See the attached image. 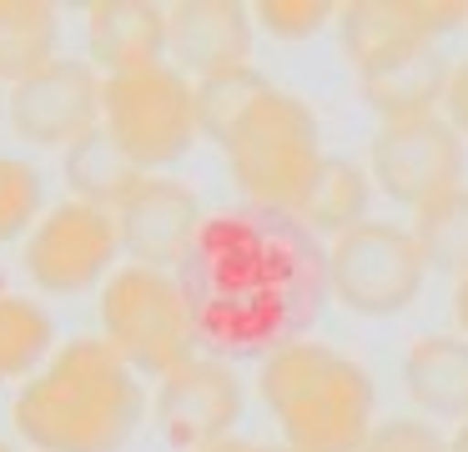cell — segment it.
Returning <instances> with one entry per match:
<instances>
[{
  "label": "cell",
  "instance_id": "cell-1",
  "mask_svg": "<svg viewBox=\"0 0 468 452\" xmlns=\"http://www.w3.org/2000/svg\"><path fill=\"white\" fill-rule=\"evenodd\" d=\"M197 347L222 362H262L303 342L327 307V241L262 206L207 211L176 261Z\"/></svg>",
  "mask_w": 468,
  "mask_h": 452
},
{
  "label": "cell",
  "instance_id": "cell-2",
  "mask_svg": "<svg viewBox=\"0 0 468 452\" xmlns=\"http://www.w3.org/2000/svg\"><path fill=\"white\" fill-rule=\"evenodd\" d=\"M146 382L112 342L66 337L36 377L21 382L11 422L36 452H122L146 422Z\"/></svg>",
  "mask_w": 468,
  "mask_h": 452
},
{
  "label": "cell",
  "instance_id": "cell-3",
  "mask_svg": "<svg viewBox=\"0 0 468 452\" xmlns=\"http://www.w3.org/2000/svg\"><path fill=\"white\" fill-rule=\"evenodd\" d=\"M257 397L292 452H363L378 427L373 372L317 337L257 362Z\"/></svg>",
  "mask_w": 468,
  "mask_h": 452
},
{
  "label": "cell",
  "instance_id": "cell-4",
  "mask_svg": "<svg viewBox=\"0 0 468 452\" xmlns=\"http://www.w3.org/2000/svg\"><path fill=\"white\" fill-rule=\"evenodd\" d=\"M222 156L237 191H242V206L297 216L327 161L317 110L303 96L272 86L252 106V116L237 126V136L222 146Z\"/></svg>",
  "mask_w": 468,
  "mask_h": 452
},
{
  "label": "cell",
  "instance_id": "cell-5",
  "mask_svg": "<svg viewBox=\"0 0 468 452\" xmlns=\"http://www.w3.org/2000/svg\"><path fill=\"white\" fill-rule=\"evenodd\" d=\"M96 311H101V337L142 377H166L172 367L202 352L182 277L166 267H142V261L116 267L112 281L101 287Z\"/></svg>",
  "mask_w": 468,
  "mask_h": 452
},
{
  "label": "cell",
  "instance_id": "cell-6",
  "mask_svg": "<svg viewBox=\"0 0 468 452\" xmlns=\"http://www.w3.org/2000/svg\"><path fill=\"white\" fill-rule=\"evenodd\" d=\"M101 131L126 151V161L142 176H166L176 161H186V151L202 136L192 106V80L172 60L106 76Z\"/></svg>",
  "mask_w": 468,
  "mask_h": 452
},
{
  "label": "cell",
  "instance_id": "cell-7",
  "mask_svg": "<svg viewBox=\"0 0 468 452\" xmlns=\"http://www.w3.org/2000/svg\"><path fill=\"white\" fill-rule=\"evenodd\" d=\"M428 261L413 226L403 221H357L327 241V291L353 317H398L423 297Z\"/></svg>",
  "mask_w": 468,
  "mask_h": 452
},
{
  "label": "cell",
  "instance_id": "cell-8",
  "mask_svg": "<svg viewBox=\"0 0 468 452\" xmlns=\"http://www.w3.org/2000/svg\"><path fill=\"white\" fill-rule=\"evenodd\" d=\"M122 231L116 216L101 206L66 196L61 206H46L36 231L21 241V267L36 291L46 297H86L112 281L122 267Z\"/></svg>",
  "mask_w": 468,
  "mask_h": 452
},
{
  "label": "cell",
  "instance_id": "cell-9",
  "mask_svg": "<svg viewBox=\"0 0 468 452\" xmlns=\"http://www.w3.org/2000/svg\"><path fill=\"white\" fill-rule=\"evenodd\" d=\"M367 176L388 201L423 211L468 181V141L453 131L443 110L408 121H378L367 141Z\"/></svg>",
  "mask_w": 468,
  "mask_h": 452
},
{
  "label": "cell",
  "instance_id": "cell-10",
  "mask_svg": "<svg viewBox=\"0 0 468 452\" xmlns=\"http://www.w3.org/2000/svg\"><path fill=\"white\" fill-rule=\"evenodd\" d=\"M448 30H468V0H347L337 5V46L353 76H373L433 50Z\"/></svg>",
  "mask_w": 468,
  "mask_h": 452
},
{
  "label": "cell",
  "instance_id": "cell-11",
  "mask_svg": "<svg viewBox=\"0 0 468 452\" xmlns=\"http://www.w3.org/2000/svg\"><path fill=\"white\" fill-rule=\"evenodd\" d=\"M101 100L106 76L91 60L61 56L46 70L26 76L21 86L5 90V121L26 146L41 151H71L91 131H101Z\"/></svg>",
  "mask_w": 468,
  "mask_h": 452
},
{
  "label": "cell",
  "instance_id": "cell-12",
  "mask_svg": "<svg viewBox=\"0 0 468 452\" xmlns=\"http://www.w3.org/2000/svg\"><path fill=\"white\" fill-rule=\"evenodd\" d=\"M242 407H247L242 377L232 372V362L212 357V352L186 357L182 367L156 377L152 392V422L176 452H207L217 442L237 437Z\"/></svg>",
  "mask_w": 468,
  "mask_h": 452
},
{
  "label": "cell",
  "instance_id": "cell-13",
  "mask_svg": "<svg viewBox=\"0 0 468 452\" xmlns=\"http://www.w3.org/2000/svg\"><path fill=\"white\" fill-rule=\"evenodd\" d=\"M112 216H116V231H122L126 257L142 261V267L176 271V261L186 257L207 211L197 201V191L166 171V176H142Z\"/></svg>",
  "mask_w": 468,
  "mask_h": 452
},
{
  "label": "cell",
  "instance_id": "cell-14",
  "mask_svg": "<svg viewBox=\"0 0 468 452\" xmlns=\"http://www.w3.org/2000/svg\"><path fill=\"white\" fill-rule=\"evenodd\" d=\"M252 5H237V0H176V5H166V60L186 80L252 66Z\"/></svg>",
  "mask_w": 468,
  "mask_h": 452
},
{
  "label": "cell",
  "instance_id": "cell-15",
  "mask_svg": "<svg viewBox=\"0 0 468 452\" xmlns=\"http://www.w3.org/2000/svg\"><path fill=\"white\" fill-rule=\"evenodd\" d=\"M86 60L101 76L162 66L166 5H156V0H96V5H86Z\"/></svg>",
  "mask_w": 468,
  "mask_h": 452
},
{
  "label": "cell",
  "instance_id": "cell-16",
  "mask_svg": "<svg viewBox=\"0 0 468 452\" xmlns=\"http://www.w3.org/2000/svg\"><path fill=\"white\" fill-rule=\"evenodd\" d=\"M403 397L418 407V417L468 422V337L463 331H428L403 352Z\"/></svg>",
  "mask_w": 468,
  "mask_h": 452
},
{
  "label": "cell",
  "instance_id": "cell-17",
  "mask_svg": "<svg viewBox=\"0 0 468 452\" xmlns=\"http://www.w3.org/2000/svg\"><path fill=\"white\" fill-rule=\"evenodd\" d=\"M448 76H453V60L433 46V50H418V56L398 60V66H388V70L357 76V96H363V106L373 110L378 121L433 116V110H443Z\"/></svg>",
  "mask_w": 468,
  "mask_h": 452
},
{
  "label": "cell",
  "instance_id": "cell-18",
  "mask_svg": "<svg viewBox=\"0 0 468 452\" xmlns=\"http://www.w3.org/2000/svg\"><path fill=\"white\" fill-rule=\"evenodd\" d=\"M61 60V5L51 0H0V86Z\"/></svg>",
  "mask_w": 468,
  "mask_h": 452
},
{
  "label": "cell",
  "instance_id": "cell-19",
  "mask_svg": "<svg viewBox=\"0 0 468 452\" xmlns=\"http://www.w3.org/2000/svg\"><path fill=\"white\" fill-rule=\"evenodd\" d=\"M373 176H367V161H353V156H327L323 171H317L313 191H307L303 211H297V221H303L307 231H317L323 241L343 237V231H353L357 221H367V201H373Z\"/></svg>",
  "mask_w": 468,
  "mask_h": 452
},
{
  "label": "cell",
  "instance_id": "cell-20",
  "mask_svg": "<svg viewBox=\"0 0 468 452\" xmlns=\"http://www.w3.org/2000/svg\"><path fill=\"white\" fill-rule=\"evenodd\" d=\"M61 176L71 201H86V206L116 211L126 201V191L142 181V171L126 161V151L116 146L106 131H91L86 141H76L71 151H61Z\"/></svg>",
  "mask_w": 468,
  "mask_h": 452
},
{
  "label": "cell",
  "instance_id": "cell-21",
  "mask_svg": "<svg viewBox=\"0 0 468 452\" xmlns=\"http://www.w3.org/2000/svg\"><path fill=\"white\" fill-rule=\"evenodd\" d=\"M56 342V321L26 291H5L0 287V382H26L51 362Z\"/></svg>",
  "mask_w": 468,
  "mask_h": 452
},
{
  "label": "cell",
  "instance_id": "cell-22",
  "mask_svg": "<svg viewBox=\"0 0 468 452\" xmlns=\"http://www.w3.org/2000/svg\"><path fill=\"white\" fill-rule=\"evenodd\" d=\"M267 90H272V80H267L257 66H232V70H217V76L192 80L197 131H202L207 141H217V146H227Z\"/></svg>",
  "mask_w": 468,
  "mask_h": 452
},
{
  "label": "cell",
  "instance_id": "cell-23",
  "mask_svg": "<svg viewBox=\"0 0 468 452\" xmlns=\"http://www.w3.org/2000/svg\"><path fill=\"white\" fill-rule=\"evenodd\" d=\"M413 237L428 271H448L453 281L468 277V181L413 211Z\"/></svg>",
  "mask_w": 468,
  "mask_h": 452
},
{
  "label": "cell",
  "instance_id": "cell-24",
  "mask_svg": "<svg viewBox=\"0 0 468 452\" xmlns=\"http://www.w3.org/2000/svg\"><path fill=\"white\" fill-rule=\"evenodd\" d=\"M46 216V176L36 161L0 151V247L26 241Z\"/></svg>",
  "mask_w": 468,
  "mask_h": 452
},
{
  "label": "cell",
  "instance_id": "cell-25",
  "mask_svg": "<svg viewBox=\"0 0 468 452\" xmlns=\"http://www.w3.org/2000/svg\"><path fill=\"white\" fill-rule=\"evenodd\" d=\"M252 20L272 40H313L317 30L337 26V5L333 0H262L252 5Z\"/></svg>",
  "mask_w": 468,
  "mask_h": 452
},
{
  "label": "cell",
  "instance_id": "cell-26",
  "mask_svg": "<svg viewBox=\"0 0 468 452\" xmlns=\"http://www.w3.org/2000/svg\"><path fill=\"white\" fill-rule=\"evenodd\" d=\"M363 452H448V432L428 417H383L373 427V437L363 442Z\"/></svg>",
  "mask_w": 468,
  "mask_h": 452
},
{
  "label": "cell",
  "instance_id": "cell-27",
  "mask_svg": "<svg viewBox=\"0 0 468 452\" xmlns=\"http://www.w3.org/2000/svg\"><path fill=\"white\" fill-rule=\"evenodd\" d=\"M443 116L453 121V131L468 141V56L453 60V76H448V96H443Z\"/></svg>",
  "mask_w": 468,
  "mask_h": 452
},
{
  "label": "cell",
  "instance_id": "cell-28",
  "mask_svg": "<svg viewBox=\"0 0 468 452\" xmlns=\"http://www.w3.org/2000/svg\"><path fill=\"white\" fill-rule=\"evenodd\" d=\"M207 452H292L287 442H252V437H227V442H217V447H207Z\"/></svg>",
  "mask_w": 468,
  "mask_h": 452
},
{
  "label": "cell",
  "instance_id": "cell-29",
  "mask_svg": "<svg viewBox=\"0 0 468 452\" xmlns=\"http://www.w3.org/2000/svg\"><path fill=\"white\" fill-rule=\"evenodd\" d=\"M453 321H458V331L468 337V277L453 281Z\"/></svg>",
  "mask_w": 468,
  "mask_h": 452
},
{
  "label": "cell",
  "instance_id": "cell-30",
  "mask_svg": "<svg viewBox=\"0 0 468 452\" xmlns=\"http://www.w3.org/2000/svg\"><path fill=\"white\" fill-rule=\"evenodd\" d=\"M448 452H468V422H458V427L448 432Z\"/></svg>",
  "mask_w": 468,
  "mask_h": 452
},
{
  "label": "cell",
  "instance_id": "cell-31",
  "mask_svg": "<svg viewBox=\"0 0 468 452\" xmlns=\"http://www.w3.org/2000/svg\"><path fill=\"white\" fill-rule=\"evenodd\" d=\"M0 121H5V86H0Z\"/></svg>",
  "mask_w": 468,
  "mask_h": 452
},
{
  "label": "cell",
  "instance_id": "cell-32",
  "mask_svg": "<svg viewBox=\"0 0 468 452\" xmlns=\"http://www.w3.org/2000/svg\"><path fill=\"white\" fill-rule=\"evenodd\" d=\"M0 452H16V447H11V442H0Z\"/></svg>",
  "mask_w": 468,
  "mask_h": 452
}]
</instances>
